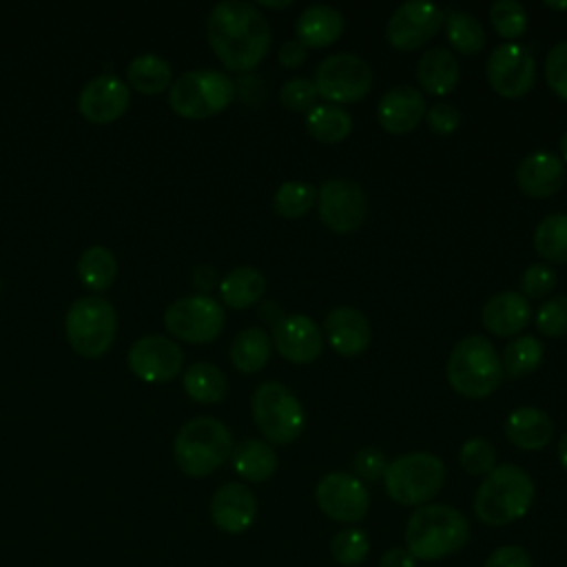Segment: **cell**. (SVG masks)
<instances>
[{
  "mask_svg": "<svg viewBox=\"0 0 567 567\" xmlns=\"http://www.w3.org/2000/svg\"><path fill=\"white\" fill-rule=\"evenodd\" d=\"M483 567H534L527 549L520 545H503L489 554Z\"/></svg>",
  "mask_w": 567,
  "mask_h": 567,
  "instance_id": "7dc6e473",
  "label": "cell"
},
{
  "mask_svg": "<svg viewBox=\"0 0 567 567\" xmlns=\"http://www.w3.org/2000/svg\"><path fill=\"white\" fill-rule=\"evenodd\" d=\"M379 567H416V558L405 547H392L379 558Z\"/></svg>",
  "mask_w": 567,
  "mask_h": 567,
  "instance_id": "681fc988",
  "label": "cell"
},
{
  "mask_svg": "<svg viewBox=\"0 0 567 567\" xmlns=\"http://www.w3.org/2000/svg\"><path fill=\"white\" fill-rule=\"evenodd\" d=\"M352 467H354V476L363 483H374L379 478H383L385 474V467H388V461H385V454L377 447H363L354 454V461H352Z\"/></svg>",
  "mask_w": 567,
  "mask_h": 567,
  "instance_id": "f6af8a7d",
  "label": "cell"
},
{
  "mask_svg": "<svg viewBox=\"0 0 567 567\" xmlns=\"http://www.w3.org/2000/svg\"><path fill=\"white\" fill-rule=\"evenodd\" d=\"M117 272L115 255L106 246H89L78 259V275L91 290H106Z\"/></svg>",
  "mask_w": 567,
  "mask_h": 567,
  "instance_id": "e575fe53",
  "label": "cell"
},
{
  "mask_svg": "<svg viewBox=\"0 0 567 567\" xmlns=\"http://www.w3.org/2000/svg\"><path fill=\"white\" fill-rule=\"evenodd\" d=\"M445 483V465L436 454L408 452L388 463L383 485L388 496L405 507L427 505Z\"/></svg>",
  "mask_w": 567,
  "mask_h": 567,
  "instance_id": "8992f818",
  "label": "cell"
},
{
  "mask_svg": "<svg viewBox=\"0 0 567 567\" xmlns=\"http://www.w3.org/2000/svg\"><path fill=\"white\" fill-rule=\"evenodd\" d=\"M543 361V343L532 337V334H523L512 339L501 357V365H503V374L507 377H523L534 372Z\"/></svg>",
  "mask_w": 567,
  "mask_h": 567,
  "instance_id": "d590c367",
  "label": "cell"
},
{
  "mask_svg": "<svg viewBox=\"0 0 567 567\" xmlns=\"http://www.w3.org/2000/svg\"><path fill=\"white\" fill-rule=\"evenodd\" d=\"M126 78H128V84L133 89H137L140 93L155 95V93H162L171 84L173 69H171L168 60H164L162 55L142 53L128 62Z\"/></svg>",
  "mask_w": 567,
  "mask_h": 567,
  "instance_id": "4dcf8cb0",
  "label": "cell"
},
{
  "mask_svg": "<svg viewBox=\"0 0 567 567\" xmlns=\"http://www.w3.org/2000/svg\"><path fill=\"white\" fill-rule=\"evenodd\" d=\"M277 352L297 365L312 363L323 350V332L308 315H284L270 334Z\"/></svg>",
  "mask_w": 567,
  "mask_h": 567,
  "instance_id": "ac0fdd59",
  "label": "cell"
},
{
  "mask_svg": "<svg viewBox=\"0 0 567 567\" xmlns=\"http://www.w3.org/2000/svg\"><path fill=\"white\" fill-rule=\"evenodd\" d=\"M64 330L69 346L78 354L86 359H97L111 348L115 339V308L102 297H80L66 310Z\"/></svg>",
  "mask_w": 567,
  "mask_h": 567,
  "instance_id": "9c48e42d",
  "label": "cell"
},
{
  "mask_svg": "<svg viewBox=\"0 0 567 567\" xmlns=\"http://www.w3.org/2000/svg\"><path fill=\"white\" fill-rule=\"evenodd\" d=\"M233 447V434L224 421L195 416L179 427L173 441V456L184 474L202 478L221 467L230 458Z\"/></svg>",
  "mask_w": 567,
  "mask_h": 567,
  "instance_id": "277c9868",
  "label": "cell"
},
{
  "mask_svg": "<svg viewBox=\"0 0 567 567\" xmlns=\"http://www.w3.org/2000/svg\"><path fill=\"white\" fill-rule=\"evenodd\" d=\"M206 35L213 53L228 71L255 69L270 49V24L250 2H217L206 20Z\"/></svg>",
  "mask_w": 567,
  "mask_h": 567,
  "instance_id": "6da1fadb",
  "label": "cell"
},
{
  "mask_svg": "<svg viewBox=\"0 0 567 567\" xmlns=\"http://www.w3.org/2000/svg\"><path fill=\"white\" fill-rule=\"evenodd\" d=\"M534 326L545 337H565L567 334V295H556L547 299L534 317Z\"/></svg>",
  "mask_w": 567,
  "mask_h": 567,
  "instance_id": "60d3db41",
  "label": "cell"
},
{
  "mask_svg": "<svg viewBox=\"0 0 567 567\" xmlns=\"http://www.w3.org/2000/svg\"><path fill=\"white\" fill-rule=\"evenodd\" d=\"M308 49L303 47V44H299L297 40H286L281 47H279V53H277V58H279V62H281V66H286V69H297V66H301L303 62H306V53Z\"/></svg>",
  "mask_w": 567,
  "mask_h": 567,
  "instance_id": "c3c4849f",
  "label": "cell"
},
{
  "mask_svg": "<svg viewBox=\"0 0 567 567\" xmlns=\"http://www.w3.org/2000/svg\"><path fill=\"white\" fill-rule=\"evenodd\" d=\"M255 7H268V9H286V7H290V0H284V2H268V0H261V2H257Z\"/></svg>",
  "mask_w": 567,
  "mask_h": 567,
  "instance_id": "f5cc1de1",
  "label": "cell"
},
{
  "mask_svg": "<svg viewBox=\"0 0 567 567\" xmlns=\"http://www.w3.org/2000/svg\"><path fill=\"white\" fill-rule=\"evenodd\" d=\"M317 97L319 93L315 89V82L308 78H292L279 91L284 109L295 113H308L312 106H317Z\"/></svg>",
  "mask_w": 567,
  "mask_h": 567,
  "instance_id": "b9f144b4",
  "label": "cell"
},
{
  "mask_svg": "<svg viewBox=\"0 0 567 567\" xmlns=\"http://www.w3.org/2000/svg\"><path fill=\"white\" fill-rule=\"evenodd\" d=\"M529 319H532L529 301L525 299L523 292H516V290H505L494 295L492 299L485 301L481 310V321L485 330L496 337H514L523 332Z\"/></svg>",
  "mask_w": 567,
  "mask_h": 567,
  "instance_id": "603a6c76",
  "label": "cell"
},
{
  "mask_svg": "<svg viewBox=\"0 0 567 567\" xmlns=\"http://www.w3.org/2000/svg\"><path fill=\"white\" fill-rule=\"evenodd\" d=\"M182 359L184 354L177 341L162 334L140 337L128 348V368L135 377L151 383H164L175 379L182 370Z\"/></svg>",
  "mask_w": 567,
  "mask_h": 567,
  "instance_id": "2e32d148",
  "label": "cell"
},
{
  "mask_svg": "<svg viewBox=\"0 0 567 567\" xmlns=\"http://www.w3.org/2000/svg\"><path fill=\"white\" fill-rule=\"evenodd\" d=\"M545 7H549V9H567V2H545Z\"/></svg>",
  "mask_w": 567,
  "mask_h": 567,
  "instance_id": "11a10c76",
  "label": "cell"
},
{
  "mask_svg": "<svg viewBox=\"0 0 567 567\" xmlns=\"http://www.w3.org/2000/svg\"><path fill=\"white\" fill-rule=\"evenodd\" d=\"M182 383L186 394L197 403H217L226 396L228 390L224 372L208 361H197L188 365L182 377Z\"/></svg>",
  "mask_w": 567,
  "mask_h": 567,
  "instance_id": "1f68e13d",
  "label": "cell"
},
{
  "mask_svg": "<svg viewBox=\"0 0 567 567\" xmlns=\"http://www.w3.org/2000/svg\"><path fill=\"white\" fill-rule=\"evenodd\" d=\"M470 540L467 518L450 505H421L405 525V549L416 560H441Z\"/></svg>",
  "mask_w": 567,
  "mask_h": 567,
  "instance_id": "7a4b0ae2",
  "label": "cell"
},
{
  "mask_svg": "<svg viewBox=\"0 0 567 567\" xmlns=\"http://www.w3.org/2000/svg\"><path fill=\"white\" fill-rule=\"evenodd\" d=\"M560 155H563V159L567 162V133L560 137Z\"/></svg>",
  "mask_w": 567,
  "mask_h": 567,
  "instance_id": "db71d44e",
  "label": "cell"
},
{
  "mask_svg": "<svg viewBox=\"0 0 567 567\" xmlns=\"http://www.w3.org/2000/svg\"><path fill=\"white\" fill-rule=\"evenodd\" d=\"M545 80L551 93L567 100V40L549 49L545 58Z\"/></svg>",
  "mask_w": 567,
  "mask_h": 567,
  "instance_id": "7bdbcfd3",
  "label": "cell"
},
{
  "mask_svg": "<svg viewBox=\"0 0 567 567\" xmlns=\"http://www.w3.org/2000/svg\"><path fill=\"white\" fill-rule=\"evenodd\" d=\"M485 78L501 97H523L534 86L536 60L527 47L505 42L489 53L485 62Z\"/></svg>",
  "mask_w": 567,
  "mask_h": 567,
  "instance_id": "7c38bea8",
  "label": "cell"
},
{
  "mask_svg": "<svg viewBox=\"0 0 567 567\" xmlns=\"http://www.w3.org/2000/svg\"><path fill=\"white\" fill-rule=\"evenodd\" d=\"M235 82L228 73L215 69H195L182 73L168 91L171 109L190 120H204L221 113L235 100Z\"/></svg>",
  "mask_w": 567,
  "mask_h": 567,
  "instance_id": "52a82bcc",
  "label": "cell"
},
{
  "mask_svg": "<svg viewBox=\"0 0 567 567\" xmlns=\"http://www.w3.org/2000/svg\"><path fill=\"white\" fill-rule=\"evenodd\" d=\"M233 467L235 472L250 481V483H264L277 472V454L275 447L261 439H246L239 445L233 447Z\"/></svg>",
  "mask_w": 567,
  "mask_h": 567,
  "instance_id": "4316f807",
  "label": "cell"
},
{
  "mask_svg": "<svg viewBox=\"0 0 567 567\" xmlns=\"http://www.w3.org/2000/svg\"><path fill=\"white\" fill-rule=\"evenodd\" d=\"M445 35L454 51L463 55H476L485 47V29L476 16L467 11H450L445 13Z\"/></svg>",
  "mask_w": 567,
  "mask_h": 567,
  "instance_id": "836d02e7",
  "label": "cell"
},
{
  "mask_svg": "<svg viewBox=\"0 0 567 567\" xmlns=\"http://www.w3.org/2000/svg\"><path fill=\"white\" fill-rule=\"evenodd\" d=\"M565 182V166L558 155L547 151L529 153L520 164L516 166V184L518 188L534 199H547Z\"/></svg>",
  "mask_w": 567,
  "mask_h": 567,
  "instance_id": "7402d4cb",
  "label": "cell"
},
{
  "mask_svg": "<svg viewBox=\"0 0 567 567\" xmlns=\"http://www.w3.org/2000/svg\"><path fill=\"white\" fill-rule=\"evenodd\" d=\"M257 516V498L244 483H226L210 498V518L226 534L246 532Z\"/></svg>",
  "mask_w": 567,
  "mask_h": 567,
  "instance_id": "ffe728a7",
  "label": "cell"
},
{
  "mask_svg": "<svg viewBox=\"0 0 567 567\" xmlns=\"http://www.w3.org/2000/svg\"><path fill=\"white\" fill-rule=\"evenodd\" d=\"M425 122H427V128L432 133H439V135H447L452 131L458 128L461 124V113L456 106L447 104V102H439L434 106H430L425 111Z\"/></svg>",
  "mask_w": 567,
  "mask_h": 567,
  "instance_id": "bcb514c9",
  "label": "cell"
},
{
  "mask_svg": "<svg viewBox=\"0 0 567 567\" xmlns=\"http://www.w3.org/2000/svg\"><path fill=\"white\" fill-rule=\"evenodd\" d=\"M370 554V538L363 529L359 527H346L337 532L330 540V556L346 567L359 565L368 558Z\"/></svg>",
  "mask_w": 567,
  "mask_h": 567,
  "instance_id": "74e56055",
  "label": "cell"
},
{
  "mask_svg": "<svg viewBox=\"0 0 567 567\" xmlns=\"http://www.w3.org/2000/svg\"><path fill=\"white\" fill-rule=\"evenodd\" d=\"M445 377L454 392L465 399H485L503 381V365L496 348L481 334L463 337L450 352Z\"/></svg>",
  "mask_w": 567,
  "mask_h": 567,
  "instance_id": "5b68a950",
  "label": "cell"
},
{
  "mask_svg": "<svg viewBox=\"0 0 567 567\" xmlns=\"http://www.w3.org/2000/svg\"><path fill=\"white\" fill-rule=\"evenodd\" d=\"M558 461H560V465H563V470L567 472V432L560 436V441H558Z\"/></svg>",
  "mask_w": 567,
  "mask_h": 567,
  "instance_id": "816d5d0a",
  "label": "cell"
},
{
  "mask_svg": "<svg viewBox=\"0 0 567 567\" xmlns=\"http://www.w3.org/2000/svg\"><path fill=\"white\" fill-rule=\"evenodd\" d=\"M306 131L323 144H339L352 131V117L334 104H317L306 113Z\"/></svg>",
  "mask_w": 567,
  "mask_h": 567,
  "instance_id": "f546056e",
  "label": "cell"
},
{
  "mask_svg": "<svg viewBox=\"0 0 567 567\" xmlns=\"http://www.w3.org/2000/svg\"><path fill=\"white\" fill-rule=\"evenodd\" d=\"M317 213L328 230L337 235L354 233L365 219V195L352 179H326L317 188Z\"/></svg>",
  "mask_w": 567,
  "mask_h": 567,
  "instance_id": "4fadbf2b",
  "label": "cell"
},
{
  "mask_svg": "<svg viewBox=\"0 0 567 567\" xmlns=\"http://www.w3.org/2000/svg\"><path fill=\"white\" fill-rule=\"evenodd\" d=\"M346 29V20L339 9L330 4H310L306 7L297 22H295V35L297 42L306 49H323L334 44Z\"/></svg>",
  "mask_w": 567,
  "mask_h": 567,
  "instance_id": "cb8c5ba5",
  "label": "cell"
},
{
  "mask_svg": "<svg viewBox=\"0 0 567 567\" xmlns=\"http://www.w3.org/2000/svg\"><path fill=\"white\" fill-rule=\"evenodd\" d=\"M458 461H461V467L472 474V476H485L494 470V463H496V452L492 447L489 441L476 436V439H467L463 445H461V452H458Z\"/></svg>",
  "mask_w": 567,
  "mask_h": 567,
  "instance_id": "ab89813d",
  "label": "cell"
},
{
  "mask_svg": "<svg viewBox=\"0 0 567 567\" xmlns=\"http://www.w3.org/2000/svg\"><path fill=\"white\" fill-rule=\"evenodd\" d=\"M319 509L337 523H359L370 507V494L365 485L346 472H330L321 476L315 489Z\"/></svg>",
  "mask_w": 567,
  "mask_h": 567,
  "instance_id": "9a60e30c",
  "label": "cell"
},
{
  "mask_svg": "<svg viewBox=\"0 0 567 567\" xmlns=\"http://www.w3.org/2000/svg\"><path fill=\"white\" fill-rule=\"evenodd\" d=\"M534 248L549 264H567V213H551L538 221Z\"/></svg>",
  "mask_w": 567,
  "mask_h": 567,
  "instance_id": "d6a6232c",
  "label": "cell"
},
{
  "mask_svg": "<svg viewBox=\"0 0 567 567\" xmlns=\"http://www.w3.org/2000/svg\"><path fill=\"white\" fill-rule=\"evenodd\" d=\"M427 104L419 89L414 86H394L388 89L377 104V120L383 131L392 135L410 133L425 117Z\"/></svg>",
  "mask_w": 567,
  "mask_h": 567,
  "instance_id": "d6986e66",
  "label": "cell"
},
{
  "mask_svg": "<svg viewBox=\"0 0 567 567\" xmlns=\"http://www.w3.org/2000/svg\"><path fill=\"white\" fill-rule=\"evenodd\" d=\"M270 350H272V339L266 334V330L250 326V328H244L233 339L230 361L239 372L252 374V372H259L268 363Z\"/></svg>",
  "mask_w": 567,
  "mask_h": 567,
  "instance_id": "f1b7e54d",
  "label": "cell"
},
{
  "mask_svg": "<svg viewBox=\"0 0 567 567\" xmlns=\"http://www.w3.org/2000/svg\"><path fill=\"white\" fill-rule=\"evenodd\" d=\"M252 419L266 443L288 445L306 425V414L299 399L279 381H266L252 392Z\"/></svg>",
  "mask_w": 567,
  "mask_h": 567,
  "instance_id": "ba28073f",
  "label": "cell"
},
{
  "mask_svg": "<svg viewBox=\"0 0 567 567\" xmlns=\"http://www.w3.org/2000/svg\"><path fill=\"white\" fill-rule=\"evenodd\" d=\"M0 286H2V281H0Z\"/></svg>",
  "mask_w": 567,
  "mask_h": 567,
  "instance_id": "9f6ffc18",
  "label": "cell"
},
{
  "mask_svg": "<svg viewBox=\"0 0 567 567\" xmlns=\"http://www.w3.org/2000/svg\"><path fill=\"white\" fill-rule=\"evenodd\" d=\"M131 89L115 73L93 75L78 95V111L93 124H109L124 115Z\"/></svg>",
  "mask_w": 567,
  "mask_h": 567,
  "instance_id": "e0dca14e",
  "label": "cell"
},
{
  "mask_svg": "<svg viewBox=\"0 0 567 567\" xmlns=\"http://www.w3.org/2000/svg\"><path fill=\"white\" fill-rule=\"evenodd\" d=\"M505 436L514 447L536 452L551 441L554 423L543 410L534 405H523L505 419Z\"/></svg>",
  "mask_w": 567,
  "mask_h": 567,
  "instance_id": "d4e9b609",
  "label": "cell"
},
{
  "mask_svg": "<svg viewBox=\"0 0 567 567\" xmlns=\"http://www.w3.org/2000/svg\"><path fill=\"white\" fill-rule=\"evenodd\" d=\"M312 82L326 104H352L368 95L372 69L363 58L341 51L321 60Z\"/></svg>",
  "mask_w": 567,
  "mask_h": 567,
  "instance_id": "30bf717a",
  "label": "cell"
},
{
  "mask_svg": "<svg viewBox=\"0 0 567 567\" xmlns=\"http://www.w3.org/2000/svg\"><path fill=\"white\" fill-rule=\"evenodd\" d=\"M489 22L503 40H516L527 29V11L516 0H498L489 7Z\"/></svg>",
  "mask_w": 567,
  "mask_h": 567,
  "instance_id": "f35d334b",
  "label": "cell"
},
{
  "mask_svg": "<svg viewBox=\"0 0 567 567\" xmlns=\"http://www.w3.org/2000/svg\"><path fill=\"white\" fill-rule=\"evenodd\" d=\"M224 308L208 295H190L175 299L166 312L164 323L171 334L188 343H208L224 330Z\"/></svg>",
  "mask_w": 567,
  "mask_h": 567,
  "instance_id": "8fae6325",
  "label": "cell"
},
{
  "mask_svg": "<svg viewBox=\"0 0 567 567\" xmlns=\"http://www.w3.org/2000/svg\"><path fill=\"white\" fill-rule=\"evenodd\" d=\"M323 337L337 354L357 357L370 346L372 330L363 312L350 306H339L326 315Z\"/></svg>",
  "mask_w": 567,
  "mask_h": 567,
  "instance_id": "44dd1931",
  "label": "cell"
},
{
  "mask_svg": "<svg viewBox=\"0 0 567 567\" xmlns=\"http://www.w3.org/2000/svg\"><path fill=\"white\" fill-rule=\"evenodd\" d=\"M443 20L445 13L434 2L408 0L392 11L385 27V38L399 51H414L436 35Z\"/></svg>",
  "mask_w": 567,
  "mask_h": 567,
  "instance_id": "5bb4252c",
  "label": "cell"
},
{
  "mask_svg": "<svg viewBox=\"0 0 567 567\" xmlns=\"http://www.w3.org/2000/svg\"><path fill=\"white\" fill-rule=\"evenodd\" d=\"M534 492V481L523 467L514 463L494 465L474 494V514L492 527L509 525L527 514Z\"/></svg>",
  "mask_w": 567,
  "mask_h": 567,
  "instance_id": "3957f363",
  "label": "cell"
},
{
  "mask_svg": "<svg viewBox=\"0 0 567 567\" xmlns=\"http://www.w3.org/2000/svg\"><path fill=\"white\" fill-rule=\"evenodd\" d=\"M317 202V188L306 182H284L272 195V208L284 219L303 217Z\"/></svg>",
  "mask_w": 567,
  "mask_h": 567,
  "instance_id": "8d00e7d4",
  "label": "cell"
},
{
  "mask_svg": "<svg viewBox=\"0 0 567 567\" xmlns=\"http://www.w3.org/2000/svg\"><path fill=\"white\" fill-rule=\"evenodd\" d=\"M266 292L264 275L252 266H237L219 281L221 301L235 310L250 308Z\"/></svg>",
  "mask_w": 567,
  "mask_h": 567,
  "instance_id": "83f0119b",
  "label": "cell"
},
{
  "mask_svg": "<svg viewBox=\"0 0 567 567\" xmlns=\"http://www.w3.org/2000/svg\"><path fill=\"white\" fill-rule=\"evenodd\" d=\"M461 66L454 53L445 47L427 49L416 62V82L430 95H447L456 89Z\"/></svg>",
  "mask_w": 567,
  "mask_h": 567,
  "instance_id": "484cf974",
  "label": "cell"
},
{
  "mask_svg": "<svg viewBox=\"0 0 567 567\" xmlns=\"http://www.w3.org/2000/svg\"><path fill=\"white\" fill-rule=\"evenodd\" d=\"M193 281L202 290V295H204V292H208L217 284V272H215V268L202 264V266H197V270L193 275Z\"/></svg>",
  "mask_w": 567,
  "mask_h": 567,
  "instance_id": "f907efd6",
  "label": "cell"
},
{
  "mask_svg": "<svg viewBox=\"0 0 567 567\" xmlns=\"http://www.w3.org/2000/svg\"><path fill=\"white\" fill-rule=\"evenodd\" d=\"M556 281H558V277L551 266L532 264L520 275V290H523V295H527L532 299H540L556 288Z\"/></svg>",
  "mask_w": 567,
  "mask_h": 567,
  "instance_id": "ee69618b",
  "label": "cell"
}]
</instances>
